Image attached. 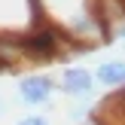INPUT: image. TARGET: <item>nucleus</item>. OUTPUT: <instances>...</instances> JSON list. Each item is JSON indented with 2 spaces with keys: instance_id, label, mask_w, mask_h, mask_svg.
Listing matches in <instances>:
<instances>
[{
  "instance_id": "f257e3e1",
  "label": "nucleus",
  "mask_w": 125,
  "mask_h": 125,
  "mask_svg": "<svg viewBox=\"0 0 125 125\" xmlns=\"http://www.w3.org/2000/svg\"><path fill=\"white\" fill-rule=\"evenodd\" d=\"M46 21L40 0H0V37H24Z\"/></svg>"
},
{
  "instance_id": "f03ea898",
  "label": "nucleus",
  "mask_w": 125,
  "mask_h": 125,
  "mask_svg": "<svg viewBox=\"0 0 125 125\" xmlns=\"http://www.w3.org/2000/svg\"><path fill=\"white\" fill-rule=\"evenodd\" d=\"M55 92H58V79L52 73H24L15 83V95L24 107H46L52 104Z\"/></svg>"
},
{
  "instance_id": "7ed1b4c3",
  "label": "nucleus",
  "mask_w": 125,
  "mask_h": 125,
  "mask_svg": "<svg viewBox=\"0 0 125 125\" xmlns=\"http://www.w3.org/2000/svg\"><path fill=\"white\" fill-rule=\"evenodd\" d=\"M58 92L67 95L70 101H92L98 92V83H95V73L89 67H79V64H70L58 73Z\"/></svg>"
},
{
  "instance_id": "20e7f679",
  "label": "nucleus",
  "mask_w": 125,
  "mask_h": 125,
  "mask_svg": "<svg viewBox=\"0 0 125 125\" xmlns=\"http://www.w3.org/2000/svg\"><path fill=\"white\" fill-rule=\"evenodd\" d=\"M92 73H95V83H98V85H107V89H122V85H125V58L101 61Z\"/></svg>"
},
{
  "instance_id": "39448f33",
  "label": "nucleus",
  "mask_w": 125,
  "mask_h": 125,
  "mask_svg": "<svg viewBox=\"0 0 125 125\" xmlns=\"http://www.w3.org/2000/svg\"><path fill=\"white\" fill-rule=\"evenodd\" d=\"M15 125H52V122H49V116H43V113H31V116H21Z\"/></svg>"
},
{
  "instance_id": "423d86ee",
  "label": "nucleus",
  "mask_w": 125,
  "mask_h": 125,
  "mask_svg": "<svg viewBox=\"0 0 125 125\" xmlns=\"http://www.w3.org/2000/svg\"><path fill=\"white\" fill-rule=\"evenodd\" d=\"M76 125H107V122H104V119H101V116H98V113H95V110H92V113H89V116H85V119H83V122H76Z\"/></svg>"
},
{
  "instance_id": "0eeeda50",
  "label": "nucleus",
  "mask_w": 125,
  "mask_h": 125,
  "mask_svg": "<svg viewBox=\"0 0 125 125\" xmlns=\"http://www.w3.org/2000/svg\"><path fill=\"white\" fill-rule=\"evenodd\" d=\"M3 113H6V101L0 98V116H3Z\"/></svg>"
}]
</instances>
